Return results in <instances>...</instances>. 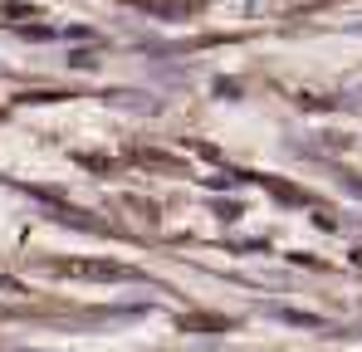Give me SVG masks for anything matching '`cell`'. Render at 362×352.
<instances>
[{"mask_svg":"<svg viewBox=\"0 0 362 352\" xmlns=\"http://www.w3.org/2000/svg\"><path fill=\"white\" fill-rule=\"evenodd\" d=\"M54 274L59 279H122L127 269L108 264V259H64V264H54Z\"/></svg>","mask_w":362,"mask_h":352,"instance_id":"1","label":"cell"},{"mask_svg":"<svg viewBox=\"0 0 362 352\" xmlns=\"http://www.w3.org/2000/svg\"><path fill=\"white\" fill-rule=\"evenodd\" d=\"M167 5H172V10H196L201 0H167Z\"/></svg>","mask_w":362,"mask_h":352,"instance_id":"2","label":"cell"}]
</instances>
